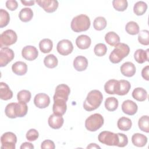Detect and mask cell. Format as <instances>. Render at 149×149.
I'll return each instance as SVG.
<instances>
[{"label": "cell", "mask_w": 149, "mask_h": 149, "mask_svg": "<svg viewBox=\"0 0 149 149\" xmlns=\"http://www.w3.org/2000/svg\"><path fill=\"white\" fill-rule=\"evenodd\" d=\"M103 100L102 94L98 90L90 91L83 102V108L87 111H92L98 108Z\"/></svg>", "instance_id": "6da1fadb"}, {"label": "cell", "mask_w": 149, "mask_h": 149, "mask_svg": "<svg viewBox=\"0 0 149 149\" xmlns=\"http://www.w3.org/2000/svg\"><path fill=\"white\" fill-rule=\"evenodd\" d=\"M130 52L129 47L125 43H119L109 55V61L113 63H119Z\"/></svg>", "instance_id": "7a4b0ae2"}, {"label": "cell", "mask_w": 149, "mask_h": 149, "mask_svg": "<svg viewBox=\"0 0 149 149\" xmlns=\"http://www.w3.org/2000/svg\"><path fill=\"white\" fill-rule=\"evenodd\" d=\"M90 20L88 16L81 14L73 17L71 22L72 30L76 33L87 30L90 27Z\"/></svg>", "instance_id": "3957f363"}, {"label": "cell", "mask_w": 149, "mask_h": 149, "mask_svg": "<svg viewBox=\"0 0 149 149\" xmlns=\"http://www.w3.org/2000/svg\"><path fill=\"white\" fill-rule=\"evenodd\" d=\"M104 118L100 113H94L88 116L85 121V127L90 132H95L104 125Z\"/></svg>", "instance_id": "277c9868"}, {"label": "cell", "mask_w": 149, "mask_h": 149, "mask_svg": "<svg viewBox=\"0 0 149 149\" xmlns=\"http://www.w3.org/2000/svg\"><path fill=\"white\" fill-rule=\"evenodd\" d=\"M98 139L100 143L110 146H118L119 143L118 134L109 131L101 132L98 135Z\"/></svg>", "instance_id": "5b68a950"}, {"label": "cell", "mask_w": 149, "mask_h": 149, "mask_svg": "<svg viewBox=\"0 0 149 149\" xmlns=\"http://www.w3.org/2000/svg\"><path fill=\"white\" fill-rule=\"evenodd\" d=\"M17 40V36L13 30H6L0 36V47L3 48L14 44Z\"/></svg>", "instance_id": "8992f818"}, {"label": "cell", "mask_w": 149, "mask_h": 149, "mask_svg": "<svg viewBox=\"0 0 149 149\" xmlns=\"http://www.w3.org/2000/svg\"><path fill=\"white\" fill-rule=\"evenodd\" d=\"M17 142V137L15 133L8 132L3 133L1 137V148L15 149Z\"/></svg>", "instance_id": "52a82bcc"}, {"label": "cell", "mask_w": 149, "mask_h": 149, "mask_svg": "<svg viewBox=\"0 0 149 149\" xmlns=\"http://www.w3.org/2000/svg\"><path fill=\"white\" fill-rule=\"evenodd\" d=\"M70 90L69 87L65 84H61L57 86L55 88V94L54 95V100H62L67 101Z\"/></svg>", "instance_id": "ba28073f"}, {"label": "cell", "mask_w": 149, "mask_h": 149, "mask_svg": "<svg viewBox=\"0 0 149 149\" xmlns=\"http://www.w3.org/2000/svg\"><path fill=\"white\" fill-rule=\"evenodd\" d=\"M15 54L12 49L8 48H1L0 50V66H6L14 58Z\"/></svg>", "instance_id": "9c48e42d"}, {"label": "cell", "mask_w": 149, "mask_h": 149, "mask_svg": "<svg viewBox=\"0 0 149 149\" xmlns=\"http://www.w3.org/2000/svg\"><path fill=\"white\" fill-rule=\"evenodd\" d=\"M56 49L59 54L66 56L72 53L73 50V46L70 40L64 39L58 42L56 46Z\"/></svg>", "instance_id": "30bf717a"}, {"label": "cell", "mask_w": 149, "mask_h": 149, "mask_svg": "<svg viewBox=\"0 0 149 149\" xmlns=\"http://www.w3.org/2000/svg\"><path fill=\"white\" fill-rule=\"evenodd\" d=\"M36 2L47 13L55 12L59 5L58 2L55 0H37Z\"/></svg>", "instance_id": "8fae6325"}, {"label": "cell", "mask_w": 149, "mask_h": 149, "mask_svg": "<svg viewBox=\"0 0 149 149\" xmlns=\"http://www.w3.org/2000/svg\"><path fill=\"white\" fill-rule=\"evenodd\" d=\"M22 56L27 61H33L36 59L38 55L37 49L32 45H27L24 47L22 51Z\"/></svg>", "instance_id": "7c38bea8"}, {"label": "cell", "mask_w": 149, "mask_h": 149, "mask_svg": "<svg viewBox=\"0 0 149 149\" xmlns=\"http://www.w3.org/2000/svg\"><path fill=\"white\" fill-rule=\"evenodd\" d=\"M34 103L38 108H45L50 104V98L45 93H38L34 97Z\"/></svg>", "instance_id": "4fadbf2b"}, {"label": "cell", "mask_w": 149, "mask_h": 149, "mask_svg": "<svg viewBox=\"0 0 149 149\" xmlns=\"http://www.w3.org/2000/svg\"><path fill=\"white\" fill-rule=\"evenodd\" d=\"M138 109V107L136 102L134 101L127 100L122 104V110L123 113L128 115H134Z\"/></svg>", "instance_id": "5bb4252c"}, {"label": "cell", "mask_w": 149, "mask_h": 149, "mask_svg": "<svg viewBox=\"0 0 149 149\" xmlns=\"http://www.w3.org/2000/svg\"><path fill=\"white\" fill-rule=\"evenodd\" d=\"M130 87L131 85L129 81L125 80H118L115 90V94L119 95H126L129 91Z\"/></svg>", "instance_id": "9a60e30c"}, {"label": "cell", "mask_w": 149, "mask_h": 149, "mask_svg": "<svg viewBox=\"0 0 149 149\" xmlns=\"http://www.w3.org/2000/svg\"><path fill=\"white\" fill-rule=\"evenodd\" d=\"M54 104L52 106V111L54 113L58 115H63L67 109L66 101L62 100H54Z\"/></svg>", "instance_id": "2e32d148"}, {"label": "cell", "mask_w": 149, "mask_h": 149, "mask_svg": "<svg viewBox=\"0 0 149 149\" xmlns=\"http://www.w3.org/2000/svg\"><path fill=\"white\" fill-rule=\"evenodd\" d=\"M64 122V119L61 115H58L55 113L51 115L48 118V123L49 126L54 129L61 128Z\"/></svg>", "instance_id": "e0dca14e"}, {"label": "cell", "mask_w": 149, "mask_h": 149, "mask_svg": "<svg viewBox=\"0 0 149 149\" xmlns=\"http://www.w3.org/2000/svg\"><path fill=\"white\" fill-rule=\"evenodd\" d=\"M121 73L126 77H132L136 73V66L130 62H126L123 63L120 66Z\"/></svg>", "instance_id": "ac0fdd59"}, {"label": "cell", "mask_w": 149, "mask_h": 149, "mask_svg": "<svg viewBox=\"0 0 149 149\" xmlns=\"http://www.w3.org/2000/svg\"><path fill=\"white\" fill-rule=\"evenodd\" d=\"M88 66V60L84 56H77L73 61V67L79 72L85 70Z\"/></svg>", "instance_id": "d6986e66"}, {"label": "cell", "mask_w": 149, "mask_h": 149, "mask_svg": "<svg viewBox=\"0 0 149 149\" xmlns=\"http://www.w3.org/2000/svg\"><path fill=\"white\" fill-rule=\"evenodd\" d=\"M91 43V38L87 35H80L76 40L77 47L81 49H86L90 47Z\"/></svg>", "instance_id": "ffe728a7"}, {"label": "cell", "mask_w": 149, "mask_h": 149, "mask_svg": "<svg viewBox=\"0 0 149 149\" xmlns=\"http://www.w3.org/2000/svg\"><path fill=\"white\" fill-rule=\"evenodd\" d=\"M135 61L139 63H143L146 61H148L149 49L144 51L142 49H137L134 54Z\"/></svg>", "instance_id": "44dd1931"}, {"label": "cell", "mask_w": 149, "mask_h": 149, "mask_svg": "<svg viewBox=\"0 0 149 149\" xmlns=\"http://www.w3.org/2000/svg\"><path fill=\"white\" fill-rule=\"evenodd\" d=\"M12 72L19 76L25 74L27 71V66L26 63L22 61H17L12 66Z\"/></svg>", "instance_id": "7402d4cb"}, {"label": "cell", "mask_w": 149, "mask_h": 149, "mask_svg": "<svg viewBox=\"0 0 149 149\" xmlns=\"http://www.w3.org/2000/svg\"><path fill=\"white\" fill-rule=\"evenodd\" d=\"M13 92L8 85L3 82L0 83V98L3 100H8L12 98Z\"/></svg>", "instance_id": "603a6c76"}, {"label": "cell", "mask_w": 149, "mask_h": 149, "mask_svg": "<svg viewBox=\"0 0 149 149\" xmlns=\"http://www.w3.org/2000/svg\"><path fill=\"white\" fill-rule=\"evenodd\" d=\"M132 141L134 146L142 147H144L147 143V137L141 133H135L132 137Z\"/></svg>", "instance_id": "cb8c5ba5"}, {"label": "cell", "mask_w": 149, "mask_h": 149, "mask_svg": "<svg viewBox=\"0 0 149 149\" xmlns=\"http://www.w3.org/2000/svg\"><path fill=\"white\" fill-rule=\"evenodd\" d=\"M132 97L138 101H144L147 98V93L146 90L142 87H137L132 92Z\"/></svg>", "instance_id": "d4e9b609"}, {"label": "cell", "mask_w": 149, "mask_h": 149, "mask_svg": "<svg viewBox=\"0 0 149 149\" xmlns=\"http://www.w3.org/2000/svg\"><path fill=\"white\" fill-rule=\"evenodd\" d=\"M28 111V107L25 102H19L17 103H15V112L16 118L17 117H23L24 116Z\"/></svg>", "instance_id": "484cf974"}, {"label": "cell", "mask_w": 149, "mask_h": 149, "mask_svg": "<svg viewBox=\"0 0 149 149\" xmlns=\"http://www.w3.org/2000/svg\"><path fill=\"white\" fill-rule=\"evenodd\" d=\"M105 40L111 46H116L120 42L119 36L113 31H109L105 36Z\"/></svg>", "instance_id": "4316f807"}, {"label": "cell", "mask_w": 149, "mask_h": 149, "mask_svg": "<svg viewBox=\"0 0 149 149\" xmlns=\"http://www.w3.org/2000/svg\"><path fill=\"white\" fill-rule=\"evenodd\" d=\"M33 16V12L29 8H24L22 9L19 13L20 20L23 22H28L31 20Z\"/></svg>", "instance_id": "83f0119b"}, {"label": "cell", "mask_w": 149, "mask_h": 149, "mask_svg": "<svg viewBox=\"0 0 149 149\" xmlns=\"http://www.w3.org/2000/svg\"><path fill=\"white\" fill-rule=\"evenodd\" d=\"M132 125V120L126 117L120 118L117 122V126L119 129L123 131H127L130 129Z\"/></svg>", "instance_id": "f1b7e54d"}, {"label": "cell", "mask_w": 149, "mask_h": 149, "mask_svg": "<svg viewBox=\"0 0 149 149\" xmlns=\"http://www.w3.org/2000/svg\"><path fill=\"white\" fill-rule=\"evenodd\" d=\"M39 47L42 52L44 54L49 53L51 51L53 47L52 41L49 38L42 39L39 43Z\"/></svg>", "instance_id": "f546056e"}, {"label": "cell", "mask_w": 149, "mask_h": 149, "mask_svg": "<svg viewBox=\"0 0 149 149\" xmlns=\"http://www.w3.org/2000/svg\"><path fill=\"white\" fill-rule=\"evenodd\" d=\"M118 100L113 97L107 98L105 101V107L109 111H114L118 107Z\"/></svg>", "instance_id": "4dcf8cb0"}, {"label": "cell", "mask_w": 149, "mask_h": 149, "mask_svg": "<svg viewBox=\"0 0 149 149\" xmlns=\"http://www.w3.org/2000/svg\"><path fill=\"white\" fill-rule=\"evenodd\" d=\"M147 9V5L143 1L137 2L133 7V12L137 16H141L146 12Z\"/></svg>", "instance_id": "1f68e13d"}, {"label": "cell", "mask_w": 149, "mask_h": 149, "mask_svg": "<svg viewBox=\"0 0 149 149\" xmlns=\"http://www.w3.org/2000/svg\"><path fill=\"white\" fill-rule=\"evenodd\" d=\"M58 61L54 54H49L44 59V63L48 68H54L58 65Z\"/></svg>", "instance_id": "d6a6232c"}, {"label": "cell", "mask_w": 149, "mask_h": 149, "mask_svg": "<svg viewBox=\"0 0 149 149\" xmlns=\"http://www.w3.org/2000/svg\"><path fill=\"white\" fill-rule=\"evenodd\" d=\"M139 129L144 132H149V118L148 115L142 116L138 121Z\"/></svg>", "instance_id": "836d02e7"}, {"label": "cell", "mask_w": 149, "mask_h": 149, "mask_svg": "<svg viewBox=\"0 0 149 149\" xmlns=\"http://www.w3.org/2000/svg\"><path fill=\"white\" fill-rule=\"evenodd\" d=\"M125 30L128 34L130 35H136L139 33V26L136 22L130 21L126 24Z\"/></svg>", "instance_id": "e575fe53"}, {"label": "cell", "mask_w": 149, "mask_h": 149, "mask_svg": "<svg viewBox=\"0 0 149 149\" xmlns=\"http://www.w3.org/2000/svg\"><path fill=\"white\" fill-rule=\"evenodd\" d=\"M118 80L111 79L107 81L104 85L105 91L109 94H115V90Z\"/></svg>", "instance_id": "d590c367"}, {"label": "cell", "mask_w": 149, "mask_h": 149, "mask_svg": "<svg viewBox=\"0 0 149 149\" xmlns=\"http://www.w3.org/2000/svg\"><path fill=\"white\" fill-rule=\"evenodd\" d=\"M107 26V20L102 16L97 17L93 22L94 28L98 31L102 30L104 29Z\"/></svg>", "instance_id": "8d00e7d4"}, {"label": "cell", "mask_w": 149, "mask_h": 149, "mask_svg": "<svg viewBox=\"0 0 149 149\" xmlns=\"http://www.w3.org/2000/svg\"><path fill=\"white\" fill-rule=\"evenodd\" d=\"M31 97V93L27 90H21L17 94V98L19 102L27 103L30 101Z\"/></svg>", "instance_id": "74e56055"}, {"label": "cell", "mask_w": 149, "mask_h": 149, "mask_svg": "<svg viewBox=\"0 0 149 149\" xmlns=\"http://www.w3.org/2000/svg\"><path fill=\"white\" fill-rule=\"evenodd\" d=\"M10 21V16L9 13L3 9H0V27L3 28L6 26Z\"/></svg>", "instance_id": "f35d334b"}, {"label": "cell", "mask_w": 149, "mask_h": 149, "mask_svg": "<svg viewBox=\"0 0 149 149\" xmlns=\"http://www.w3.org/2000/svg\"><path fill=\"white\" fill-rule=\"evenodd\" d=\"M138 34L139 42L142 45H148L149 44V31L147 30H143Z\"/></svg>", "instance_id": "ab89813d"}, {"label": "cell", "mask_w": 149, "mask_h": 149, "mask_svg": "<svg viewBox=\"0 0 149 149\" xmlns=\"http://www.w3.org/2000/svg\"><path fill=\"white\" fill-rule=\"evenodd\" d=\"M112 5L115 10L122 12L126 9L128 3L126 0H114L112 1Z\"/></svg>", "instance_id": "60d3db41"}, {"label": "cell", "mask_w": 149, "mask_h": 149, "mask_svg": "<svg viewBox=\"0 0 149 149\" xmlns=\"http://www.w3.org/2000/svg\"><path fill=\"white\" fill-rule=\"evenodd\" d=\"M107 51V46L103 43H98L95 45L94 48V54L98 56H102L105 55Z\"/></svg>", "instance_id": "b9f144b4"}, {"label": "cell", "mask_w": 149, "mask_h": 149, "mask_svg": "<svg viewBox=\"0 0 149 149\" xmlns=\"http://www.w3.org/2000/svg\"><path fill=\"white\" fill-rule=\"evenodd\" d=\"M15 103L11 102L8 104L5 107V114L9 118L15 119L16 118L15 115Z\"/></svg>", "instance_id": "7bdbcfd3"}, {"label": "cell", "mask_w": 149, "mask_h": 149, "mask_svg": "<svg viewBox=\"0 0 149 149\" xmlns=\"http://www.w3.org/2000/svg\"><path fill=\"white\" fill-rule=\"evenodd\" d=\"M39 136V133L38 131L35 129H31L26 133V139L29 141H35L38 139Z\"/></svg>", "instance_id": "ee69618b"}, {"label": "cell", "mask_w": 149, "mask_h": 149, "mask_svg": "<svg viewBox=\"0 0 149 149\" xmlns=\"http://www.w3.org/2000/svg\"><path fill=\"white\" fill-rule=\"evenodd\" d=\"M118 134L119 136V143H118V147H125L128 143V139L127 136L123 133H118Z\"/></svg>", "instance_id": "f6af8a7d"}, {"label": "cell", "mask_w": 149, "mask_h": 149, "mask_svg": "<svg viewBox=\"0 0 149 149\" xmlns=\"http://www.w3.org/2000/svg\"><path fill=\"white\" fill-rule=\"evenodd\" d=\"M41 148L43 149L49 148V149H54L55 148V146L54 143L50 140H45L43 141L41 145Z\"/></svg>", "instance_id": "bcb514c9"}, {"label": "cell", "mask_w": 149, "mask_h": 149, "mask_svg": "<svg viewBox=\"0 0 149 149\" xmlns=\"http://www.w3.org/2000/svg\"><path fill=\"white\" fill-rule=\"evenodd\" d=\"M6 6L10 10H15L18 7L17 2L15 0H8L6 2Z\"/></svg>", "instance_id": "7dc6e473"}, {"label": "cell", "mask_w": 149, "mask_h": 149, "mask_svg": "<svg viewBox=\"0 0 149 149\" xmlns=\"http://www.w3.org/2000/svg\"><path fill=\"white\" fill-rule=\"evenodd\" d=\"M141 76L146 80H149V66H145L141 70Z\"/></svg>", "instance_id": "c3c4849f"}, {"label": "cell", "mask_w": 149, "mask_h": 149, "mask_svg": "<svg viewBox=\"0 0 149 149\" xmlns=\"http://www.w3.org/2000/svg\"><path fill=\"white\" fill-rule=\"evenodd\" d=\"M21 149H24V148H28V149H33L34 148V146L30 143H29V142H24L23 143L20 147Z\"/></svg>", "instance_id": "681fc988"}, {"label": "cell", "mask_w": 149, "mask_h": 149, "mask_svg": "<svg viewBox=\"0 0 149 149\" xmlns=\"http://www.w3.org/2000/svg\"><path fill=\"white\" fill-rule=\"evenodd\" d=\"M21 2L25 6H32L34 5V1H21Z\"/></svg>", "instance_id": "f907efd6"}, {"label": "cell", "mask_w": 149, "mask_h": 149, "mask_svg": "<svg viewBox=\"0 0 149 149\" xmlns=\"http://www.w3.org/2000/svg\"><path fill=\"white\" fill-rule=\"evenodd\" d=\"M100 148V147L98 146L95 143H91L87 147V148Z\"/></svg>", "instance_id": "816d5d0a"}]
</instances>
